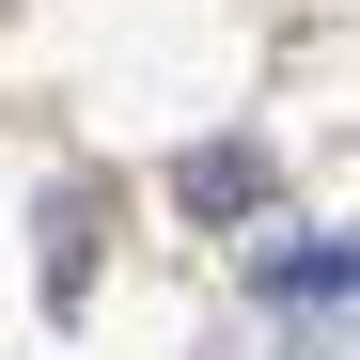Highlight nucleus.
Masks as SVG:
<instances>
[{
	"label": "nucleus",
	"instance_id": "f257e3e1",
	"mask_svg": "<svg viewBox=\"0 0 360 360\" xmlns=\"http://www.w3.org/2000/svg\"><path fill=\"white\" fill-rule=\"evenodd\" d=\"M266 297H360V251L329 235V251H266Z\"/></svg>",
	"mask_w": 360,
	"mask_h": 360
},
{
	"label": "nucleus",
	"instance_id": "f03ea898",
	"mask_svg": "<svg viewBox=\"0 0 360 360\" xmlns=\"http://www.w3.org/2000/svg\"><path fill=\"white\" fill-rule=\"evenodd\" d=\"M251 188H266V172L235 157V141H219V157H188V204H204V219H235V204H251Z\"/></svg>",
	"mask_w": 360,
	"mask_h": 360
}]
</instances>
